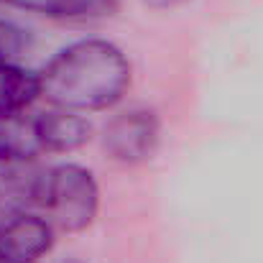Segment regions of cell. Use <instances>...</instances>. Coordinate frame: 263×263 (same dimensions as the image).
<instances>
[{
  "label": "cell",
  "instance_id": "5b68a950",
  "mask_svg": "<svg viewBox=\"0 0 263 263\" xmlns=\"http://www.w3.org/2000/svg\"><path fill=\"white\" fill-rule=\"evenodd\" d=\"M54 246V225L23 212L0 228V256L10 263H36Z\"/></svg>",
  "mask_w": 263,
  "mask_h": 263
},
{
  "label": "cell",
  "instance_id": "5bb4252c",
  "mask_svg": "<svg viewBox=\"0 0 263 263\" xmlns=\"http://www.w3.org/2000/svg\"><path fill=\"white\" fill-rule=\"evenodd\" d=\"M0 3H3V0H0Z\"/></svg>",
  "mask_w": 263,
  "mask_h": 263
},
{
  "label": "cell",
  "instance_id": "30bf717a",
  "mask_svg": "<svg viewBox=\"0 0 263 263\" xmlns=\"http://www.w3.org/2000/svg\"><path fill=\"white\" fill-rule=\"evenodd\" d=\"M28 46V36L21 26L0 18V64H15Z\"/></svg>",
  "mask_w": 263,
  "mask_h": 263
},
{
  "label": "cell",
  "instance_id": "ba28073f",
  "mask_svg": "<svg viewBox=\"0 0 263 263\" xmlns=\"http://www.w3.org/2000/svg\"><path fill=\"white\" fill-rule=\"evenodd\" d=\"M36 97H41L39 74L15 64H0V115L23 112Z\"/></svg>",
  "mask_w": 263,
  "mask_h": 263
},
{
  "label": "cell",
  "instance_id": "277c9868",
  "mask_svg": "<svg viewBox=\"0 0 263 263\" xmlns=\"http://www.w3.org/2000/svg\"><path fill=\"white\" fill-rule=\"evenodd\" d=\"M44 174L36 159H0V228L41 202Z\"/></svg>",
  "mask_w": 263,
  "mask_h": 263
},
{
  "label": "cell",
  "instance_id": "8fae6325",
  "mask_svg": "<svg viewBox=\"0 0 263 263\" xmlns=\"http://www.w3.org/2000/svg\"><path fill=\"white\" fill-rule=\"evenodd\" d=\"M151 5H156V8H169V5H176V3H181V0H148Z\"/></svg>",
  "mask_w": 263,
  "mask_h": 263
},
{
  "label": "cell",
  "instance_id": "52a82bcc",
  "mask_svg": "<svg viewBox=\"0 0 263 263\" xmlns=\"http://www.w3.org/2000/svg\"><path fill=\"white\" fill-rule=\"evenodd\" d=\"M3 3L49 18H105L118 8V0H3Z\"/></svg>",
  "mask_w": 263,
  "mask_h": 263
},
{
  "label": "cell",
  "instance_id": "7c38bea8",
  "mask_svg": "<svg viewBox=\"0 0 263 263\" xmlns=\"http://www.w3.org/2000/svg\"><path fill=\"white\" fill-rule=\"evenodd\" d=\"M0 263H10V261H5V258H3V256H0Z\"/></svg>",
  "mask_w": 263,
  "mask_h": 263
},
{
  "label": "cell",
  "instance_id": "8992f818",
  "mask_svg": "<svg viewBox=\"0 0 263 263\" xmlns=\"http://www.w3.org/2000/svg\"><path fill=\"white\" fill-rule=\"evenodd\" d=\"M33 128H36L41 151H49V154L77 151L92 136V125L87 123V118H82L74 110L54 107V105L51 110H44L33 118Z\"/></svg>",
  "mask_w": 263,
  "mask_h": 263
},
{
  "label": "cell",
  "instance_id": "6da1fadb",
  "mask_svg": "<svg viewBox=\"0 0 263 263\" xmlns=\"http://www.w3.org/2000/svg\"><path fill=\"white\" fill-rule=\"evenodd\" d=\"M130 87V62L110 41L85 39L62 49L41 72L39 89L54 107L97 112L118 105Z\"/></svg>",
  "mask_w": 263,
  "mask_h": 263
},
{
  "label": "cell",
  "instance_id": "9c48e42d",
  "mask_svg": "<svg viewBox=\"0 0 263 263\" xmlns=\"http://www.w3.org/2000/svg\"><path fill=\"white\" fill-rule=\"evenodd\" d=\"M41 154L33 120L21 112L0 115V159H36Z\"/></svg>",
  "mask_w": 263,
  "mask_h": 263
},
{
  "label": "cell",
  "instance_id": "7a4b0ae2",
  "mask_svg": "<svg viewBox=\"0 0 263 263\" xmlns=\"http://www.w3.org/2000/svg\"><path fill=\"white\" fill-rule=\"evenodd\" d=\"M51 225L64 233H82L97 217L100 186L95 174L80 164H59L44 174L41 202Z\"/></svg>",
  "mask_w": 263,
  "mask_h": 263
},
{
  "label": "cell",
  "instance_id": "3957f363",
  "mask_svg": "<svg viewBox=\"0 0 263 263\" xmlns=\"http://www.w3.org/2000/svg\"><path fill=\"white\" fill-rule=\"evenodd\" d=\"M161 141V123L148 107H130L115 115L102 133V146L118 164H143L148 161Z\"/></svg>",
  "mask_w": 263,
  "mask_h": 263
},
{
  "label": "cell",
  "instance_id": "4fadbf2b",
  "mask_svg": "<svg viewBox=\"0 0 263 263\" xmlns=\"http://www.w3.org/2000/svg\"><path fill=\"white\" fill-rule=\"evenodd\" d=\"M67 263H80V261H67Z\"/></svg>",
  "mask_w": 263,
  "mask_h": 263
}]
</instances>
